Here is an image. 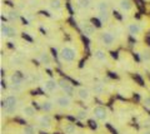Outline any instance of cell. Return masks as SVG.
Listing matches in <instances>:
<instances>
[{
    "label": "cell",
    "mask_w": 150,
    "mask_h": 134,
    "mask_svg": "<svg viewBox=\"0 0 150 134\" xmlns=\"http://www.w3.org/2000/svg\"><path fill=\"white\" fill-rule=\"evenodd\" d=\"M59 57L64 63H73L76 59V50L71 47H64L60 50Z\"/></svg>",
    "instance_id": "cell-1"
},
{
    "label": "cell",
    "mask_w": 150,
    "mask_h": 134,
    "mask_svg": "<svg viewBox=\"0 0 150 134\" xmlns=\"http://www.w3.org/2000/svg\"><path fill=\"white\" fill-rule=\"evenodd\" d=\"M16 104H18V99L15 95H8L5 100L1 101V108L5 110L6 114H13L16 109Z\"/></svg>",
    "instance_id": "cell-2"
},
{
    "label": "cell",
    "mask_w": 150,
    "mask_h": 134,
    "mask_svg": "<svg viewBox=\"0 0 150 134\" xmlns=\"http://www.w3.org/2000/svg\"><path fill=\"white\" fill-rule=\"evenodd\" d=\"M93 114H94V118L99 122H105L106 118H108V110L103 107V105H96V107H94Z\"/></svg>",
    "instance_id": "cell-3"
},
{
    "label": "cell",
    "mask_w": 150,
    "mask_h": 134,
    "mask_svg": "<svg viewBox=\"0 0 150 134\" xmlns=\"http://www.w3.org/2000/svg\"><path fill=\"white\" fill-rule=\"evenodd\" d=\"M38 124H39V127L43 129V130L46 133V132H49L51 127H53V123H51V118L49 117L48 114H44V115H41V117L38 118Z\"/></svg>",
    "instance_id": "cell-4"
},
{
    "label": "cell",
    "mask_w": 150,
    "mask_h": 134,
    "mask_svg": "<svg viewBox=\"0 0 150 134\" xmlns=\"http://www.w3.org/2000/svg\"><path fill=\"white\" fill-rule=\"evenodd\" d=\"M55 104L58 105V107L63 108V109H67V108L71 107L73 100H71V98H70V95L64 94V95H60V96H58V98L55 99Z\"/></svg>",
    "instance_id": "cell-5"
},
{
    "label": "cell",
    "mask_w": 150,
    "mask_h": 134,
    "mask_svg": "<svg viewBox=\"0 0 150 134\" xmlns=\"http://www.w3.org/2000/svg\"><path fill=\"white\" fill-rule=\"evenodd\" d=\"M43 91L44 93H54V91L59 88V84H58V82H55L54 79H48V80H45L43 83Z\"/></svg>",
    "instance_id": "cell-6"
},
{
    "label": "cell",
    "mask_w": 150,
    "mask_h": 134,
    "mask_svg": "<svg viewBox=\"0 0 150 134\" xmlns=\"http://www.w3.org/2000/svg\"><path fill=\"white\" fill-rule=\"evenodd\" d=\"M99 40L105 45V47H111V45L114 44V41H115V38H114V35H112L111 33H109V31H104V33L100 34Z\"/></svg>",
    "instance_id": "cell-7"
},
{
    "label": "cell",
    "mask_w": 150,
    "mask_h": 134,
    "mask_svg": "<svg viewBox=\"0 0 150 134\" xmlns=\"http://www.w3.org/2000/svg\"><path fill=\"white\" fill-rule=\"evenodd\" d=\"M58 84H59V86L64 90V93L67 94V95H73L74 88H73V84H71V83H70L68 79H60V80L58 82Z\"/></svg>",
    "instance_id": "cell-8"
},
{
    "label": "cell",
    "mask_w": 150,
    "mask_h": 134,
    "mask_svg": "<svg viewBox=\"0 0 150 134\" xmlns=\"http://www.w3.org/2000/svg\"><path fill=\"white\" fill-rule=\"evenodd\" d=\"M1 34L4 36H8V38H15L16 36V30H15V28H13L10 25L1 24Z\"/></svg>",
    "instance_id": "cell-9"
},
{
    "label": "cell",
    "mask_w": 150,
    "mask_h": 134,
    "mask_svg": "<svg viewBox=\"0 0 150 134\" xmlns=\"http://www.w3.org/2000/svg\"><path fill=\"white\" fill-rule=\"evenodd\" d=\"M76 95H78L79 99H81V100H84V101L90 99V93H89V90L85 89V88H78Z\"/></svg>",
    "instance_id": "cell-10"
},
{
    "label": "cell",
    "mask_w": 150,
    "mask_h": 134,
    "mask_svg": "<svg viewBox=\"0 0 150 134\" xmlns=\"http://www.w3.org/2000/svg\"><path fill=\"white\" fill-rule=\"evenodd\" d=\"M23 114H24V118H34L36 114L34 105H26V107H24L23 108Z\"/></svg>",
    "instance_id": "cell-11"
},
{
    "label": "cell",
    "mask_w": 150,
    "mask_h": 134,
    "mask_svg": "<svg viewBox=\"0 0 150 134\" xmlns=\"http://www.w3.org/2000/svg\"><path fill=\"white\" fill-rule=\"evenodd\" d=\"M83 31L85 35H93L95 33V25L93 24V23H84L83 24Z\"/></svg>",
    "instance_id": "cell-12"
},
{
    "label": "cell",
    "mask_w": 150,
    "mask_h": 134,
    "mask_svg": "<svg viewBox=\"0 0 150 134\" xmlns=\"http://www.w3.org/2000/svg\"><path fill=\"white\" fill-rule=\"evenodd\" d=\"M119 6L124 13H129L133 9V3L130 0H120L119 1Z\"/></svg>",
    "instance_id": "cell-13"
},
{
    "label": "cell",
    "mask_w": 150,
    "mask_h": 134,
    "mask_svg": "<svg viewBox=\"0 0 150 134\" xmlns=\"http://www.w3.org/2000/svg\"><path fill=\"white\" fill-rule=\"evenodd\" d=\"M128 30H129V33L131 35H138V34L142 33V26H140L139 24H135V23H133V24L128 25Z\"/></svg>",
    "instance_id": "cell-14"
},
{
    "label": "cell",
    "mask_w": 150,
    "mask_h": 134,
    "mask_svg": "<svg viewBox=\"0 0 150 134\" xmlns=\"http://www.w3.org/2000/svg\"><path fill=\"white\" fill-rule=\"evenodd\" d=\"M94 58L96 59L98 62H106V54L104 50H101V49H98L94 52Z\"/></svg>",
    "instance_id": "cell-15"
},
{
    "label": "cell",
    "mask_w": 150,
    "mask_h": 134,
    "mask_svg": "<svg viewBox=\"0 0 150 134\" xmlns=\"http://www.w3.org/2000/svg\"><path fill=\"white\" fill-rule=\"evenodd\" d=\"M40 109L44 110L45 113H50V112H53V109H54V104L51 103V101H49V100L43 101V103L40 104Z\"/></svg>",
    "instance_id": "cell-16"
},
{
    "label": "cell",
    "mask_w": 150,
    "mask_h": 134,
    "mask_svg": "<svg viewBox=\"0 0 150 134\" xmlns=\"http://www.w3.org/2000/svg\"><path fill=\"white\" fill-rule=\"evenodd\" d=\"M76 5L80 9H89L91 6V0H76Z\"/></svg>",
    "instance_id": "cell-17"
},
{
    "label": "cell",
    "mask_w": 150,
    "mask_h": 134,
    "mask_svg": "<svg viewBox=\"0 0 150 134\" xmlns=\"http://www.w3.org/2000/svg\"><path fill=\"white\" fill-rule=\"evenodd\" d=\"M94 93H95L96 95H101L103 93H104V85L101 84V83H96V84H94Z\"/></svg>",
    "instance_id": "cell-18"
},
{
    "label": "cell",
    "mask_w": 150,
    "mask_h": 134,
    "mask_svg": "<svg viewBox=\"0 0 150 134\" xmlns=\"http://www.w3.org/2000/svg\"><path fill=\"white\" fill-rule=\"evenodd\" d=\"M64 132H65V134H74L75 133V125L71 123H65Z\"/></svg>",
    "instance_id": "cell-19"
},
{
    "label": "cell",
    "mask_w": 150,
    "mask_h": 134,
    "mask_svg": "<svg viewBox=\"0 0 150 134\" xmlns=\"http://www.w3.org/2000/svg\"><path fill=\"white\" fill-rule=\"evenodd\" d=\"M96 9H98V13L100 11H109L108 9H109V5H108V3L105 1H99L96 5Z\"/></svg>",
    "instance_id": "cell-20"
},
{
    "label": "cell",
    "mask_w": 150,
    "mask_h": 134,
    "mask_svg": "<svg viewBox=\"0 0 150 134\" xmlns=\"http://www.w3.org/2000/svg\"><path fill=\"white\" fill-rule=\"evenodd\" d=\"M23 134H36L35 128L33 125H25L23 129Z\"/></svg>",
    "instance_id": "cell-21"
},
{
    "label": "cell",
    "mask_w": 150,
    "mask_h": 134,
    "mask_svg": "<svg viewBox=\"0 0 150 134\" xmlns=\"http://www.w3.org/2000/svg\"><path fill=\"white\" fill-rule=\"evenodd\" d=\"M50 8L54 9V10H59V9L62 8L60 0H51V1H50Z\"/></svg>",
    "instance_id": "cell-22"
},
{
    "label": "cell",
    "mask_w": 150,
    "mask_h": 134,
    "mask_svg": "<svg viewBox=\"0 0 150 134\" xmlns=\"http://www.w3.org/2000/svg\"><path fill=\"white\" fill-rule=\"evenodd\" d=\"M140 55H142V59L144 62H150V49H145Z\"/></svg>",
    "instance_id": "cell-23"
},
{
    "label": "cell",
    "mask_w": 150,
    "mask_h": 134,
    "mask_svg": "<svg viewBox=\"0 0 150 134\" xmlns=\"http://www.w3.org/2000/svg\"><path fill=\"white\" fill-rule=\"evenodd\" d=\"M39 60L43 63V64H49L50 63V58H49V55L46 54V53H43V54H40Z\"/></svg>",
    "instance_id": "cell-24"
},
{
    "label": "cell",
    "mask_w": 150,
    "mask_h": 134,
    "mask_svg": "<svg viewBox=\"0 0 150 134\" xmlns=\"http://www.w3.org/2000/svg\"><path fill=\"white\" fill-rule=\"evenodd\" d=\"M99 20L100 21H108L109 20V11H100L99 13Z\"/></svg>",
    "instance_id": "cell-25"
},
{
    "label": "cell",
    "mask_w": 150,
    "mask_h": 134,
    "mask_svg": "<svg viewBox=\"0 0 150 134\" xmlns=\"http://www.w3.org/2000/svg\"><path fill=\"white\" fill-rule=\"evenodd\" d=\"M9 19H10L11 21H15V20H18V19H19L18 13H16V11H14V10H11L10 13H9Z\"/></svg>",
    "instance_id": "cell-26"
},
{
    "label": "cell",
    "mask_w": 150,
    "mask_h": 134,
    "mask_svg": "<svg viewBox=\"0 0 150 134\" xmlns=\"http://www.w3.org/2000/svg\"><path fill=\"white\" fill-rule=\"evenodd\" d=\"M78 118H79V119L86 118V112H85V110H80V112L78 113Z\"/></svg>",
    "instance_id": "cell-27"
},
{
    "label": "cell",
    "mask_w": 150,
    "mask_h": 134,
    "mask_svg": "<svg viewBox=\"0 0 150 134\" xmlns=\"http://www.w3.org/2000/svg\"><path fill=\"white\" fill-rule=\"evenodd\" d=\"M144 103H145V107H146V108H150V96H145Z\"/></svg>",
    "instance_id": "cell-28"
},
{
    "label": "cell",
    "mask_w": 150,
    "mask_h": 134,
    "mask_svg": "<svg viewBox=\"0 0 150 134\" xmlns=\"http://www.w3.org/2000/svg\"><path fill=\"white\" fill-rule=\"evenodd\" d=\"M145 134H150V132H146V133H145Z\"/></svg>",
    "instance_id": "cell-29"
}]
</instances>
